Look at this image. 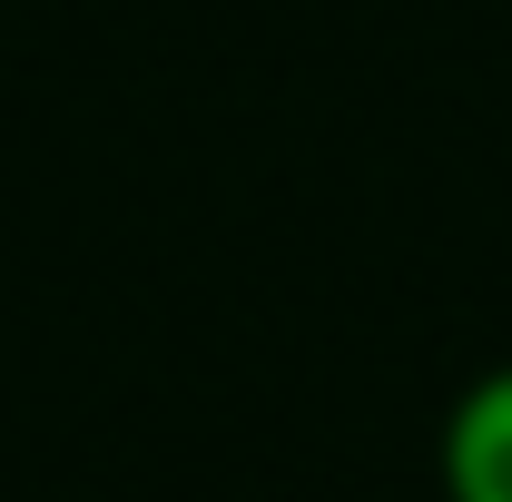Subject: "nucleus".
<instances>
[{
	"instance_id": "nucleus-1",
	"label": "nucleus",
	"mask_w": 512,
	"mask_h": 502,
	"mask_svg": "<svg viewBox=\"0 0 512 502\" xmlns=\"http://www.w3.org/2000/svg\"><path fill=\"white\" fill-rule=\"evenodd\" d=\"M434 473H444V502H512V365H483L453 394Z\"/></svg>"
}]
</instances>
